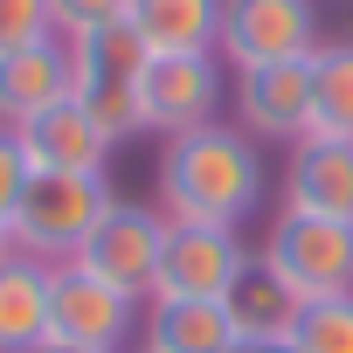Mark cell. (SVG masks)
<instances>
[{"instance_id": "9a60e30c", "label": "cell", "mask_w": 353, "mask_h": 353, "mask_svg": "<svg viewBox=\"0 0 353 353\" xmlns=\"http://www.w3.org/2000/svg\"><path fill=\"white\" fill-rule=\"evenodd\" d=\"M139 353H229V312L208 298H145L139 312Z\"/></svg>"}, {"instance_id": "ffe728a7", "label": "cell", "mask_w": 353, "mask_h": 353, "mask_svg": "<svg viewBox=\"0 0 353 353\" xmlns=\"http://www.w3.org/2000/svg\"><path fill=\"white\" fill-rule=\"evenodd\" d=\"M125 8H132V0H49L56 35H70V42L104 35V28H125Z\"/></svg>"}, {"instance_id": "5b68a950", "label": "cell", "mask_w": 353, "mask_h": 353, "mask_svg": "<svg viewBox=\"0 0 353 353\" xmlns=\"http://www.w3.org/2000/svg\"><path fill=\"white\" fill-rule=\"evenodd\" d=\"M305 305L312 298H339L353 291V222H325V215H277L263 229V250H256Z\"/></svg>"}, {"instance_id": "7c38bea8", "label": "cell", "mask_w": 353, "mask_h": 353, "mask_svg": "<svg viewBox=\"0 0 353 353\" xmlns=\"http://www.w3.org/2000/svg\"><path fill=\"white\" fill-rule=\"evenodd\" d=\"M70 77H77V56H70V35H49V42H28L14 56H0V125L21 132L28 118L56 111L70 97Z\"/></svg>"}, {"instance_id": "d4e9b609", "label": "cell", "mask_w": 353, "mask_h": 353, "mask_svg": "<svg viewBox=\"0 0 353 353\" xmlns=\"http://www.w3.org/2000/svg\"><path fill=\"white\" fill-rule=\"evenodd\" d=\"M132 353H139V346H132Z\"/></svg>"}, {"instance_id": "6da1fadb", "label": "cell", "mask_w": 353, "mask_h": 353, "mask_svg": "<svg viewBox=\"0 0 353 353\" xmlns=\"http://www.w3.org/2000/svg\"><path fill=\"white\" fill-rule=\"evenodd\" d=\"M263 208V152L243 125H201L159 145V215L166 222H208L243 229Z\"/></svg>"}, {"instance_id": "7402d4cb", "label": "cell", "mask_w": 353, "mask_h": 353, "mask_svg": "<svg viewBox=\"0 0 353 353\" xmlns=\"http://www.w3.org/2000/svg\"><path fill=\"white\" fill-rule=\"evenodd\" d=\"M28 181H35V166H28V152H21V132L0 125V222L14 215V201L28 194Z\"/></svg>"}, {"instance_id": "7a4b0ae2", "label": "cell", "mask_w": 353, "mask_h": 353, "mask_svg": "<svg viewBox=\"0 0 353 353\" xmlns=\"http://www.w3.org/2000/svg\"><path fill=\"white\" fill-rule=\"evenodd\" d=\"M111 201L118 194H111L104 173H35L28 194L8 215V236L35 263H77V250L90 243V229L104 222Z\"/></svg>"}, {"instance_id": "e0dca14e", "label": "cell", "mask_w": 353, "mask_h": 353, "mask_svg": "<svg viewBox=\"0 0 353 353\" xmlns=\"http://www.w3.org/2000/svg\"><path fill=\"white\" fill-rule=\"evenodd\" d=\"M125 28L145 56H181V49H215L222 0H132Z\"/></svg>"}, {"instance_id": "d6986e66", "label": "cell", "mask_w": 353, "mask_h": 353, "mask_svg": "<svg viewBox=\"0 0 353 353\" xmlns=\"http://www.w3.org/2000/svg\"><path fill=\"white\" fill-rule=\"evenodd\" d=\"M291 353H353V291L312 298L298 332H291Z\"/></svg>"}, {"instance_id": "8fae6325", "label": "cell", "mask_w": 353, "mask_h": 353, "mask_svg": "<svg viewBox=\"0 0 353 353\" xmlns=\"http://www.w3.org/2000/svg\"><path fill=\"white\" fill-rule=\"evenodd\" d=\"M284 208L291 215H325L353 222V139L305 132L284 159Z\"/></svg>"}, {"instance_id": "cb8c5ba5", "label": "cell", "mask_w": 353, "mask_h": 353, "mask_svg": "<svg viewBox=\"0 0 353 353\" xmlns=\"http://www.w3.org/2000/svg\"><path fill=\"white\" fill-rule=\"evenodd\" d=\"M0 256H14V236H8V222H0Z\"/></svg>"}, {"instance_id": "9c48e42d", "label": "cell", "mask_w": 353, "mask_h": 353, "mask_svg": "<svg viewBox=\"0 0 353 353\" xmlns=\"http://www.w3.org/2000/svg\"><path fill=\"white\" fill-rule=\"evenodd\" d=\"M159 250H166V215L145 208V201H111L104 222L90 229V243L77 250V263L132 298H152V277H159Z\"/></svg>"}, {"instance_id": "8992f818", "label": "cell", "mask_w": 353, "mask_h": 353, "mask_svg": "<svg viewBox=\"0 0 353 353\" xmlns=\"http://www.w3.org/2000/svg\"><path fill=\"white\" fill-rule=\"evenodd\" d=\"M77 56V77H70V97L111 132V145H125L139 125V70H145V49L132 42V28H104V35H83L70 42Z\"/></svg>"}, {"instance_id": "30bf717a", "label": "cell", "mask_w": 353, "mask_h": 353, "mask_svg": "<svg viewBox=\"0 0 353 353\" xmlns=\"http://www.w3.org/2000/svg\"><path fill=\"white\" fill-rule=\"evenodd\" d=\"M236 125L250 139L298 145L312 132V56L263 63V70H236Z\"/></svg>"}, {"instance_id": "2e32d148", "label": "cell", "mask_w": 353, "mask_h": 353, "mask_svg": "<svg viewBox=\"0 0 353 353\" xmlns=\"http://www.w3.org/2000/svg\"><path fill=\"white\" fill-rule=\"evenodd\" d=\"M49 277L56 263L35 256H0V353H42L49 332Z\"/></svg>"}, {"instance_id": "44dd1931", "label": "cell", "mask_w": 353, "mask_h": 353, "mask_svg": "<svg viewBox=\"0 0 353 353\" xmlns=\"http://www.w3.org/2000/svg\"><path fill=\"white\" fill-rule=\"evenodd\" d=\"M49 35H56L49 0H0V56H14L28 42H49Z\"/></svg>"}, {"instance_id": "ba28073f", "label": "cell", "mask_w": 353, "mask_h": 353, "mask_svg": "<svg viewBox=\"0 0 353 353\" xmlns=\"http://www.w3.org/2000/svg\"><path fill=\"white\" fill-rule=\"evenodd\" d=\"M250 270L243 229H208V222H166V250H159V277L152 298H208L222 305L229 284Z\"/></svg>"}, {"instance_id": "52a82bcc", "label": "cell", "mask_w": 353, "mask_h": 353, "mask_svg": "<svg viewBox=\"0 0 353 353\" xmlns=\"http://www.w3.org/2000/svg\"><path fill=\"white\" fill-rule=\"evenodd\" d=\"M319 49V0H222L215 56L229 70H263Z\"/></svg>"}, {"instance_id": "5bb4252c", "label": "cell", "mask_w": 353, "mask_h": 353, "mask_svg": "<svg viewBox=\"0 0 353 353\" xmlns=\"http://www.w3.org/2000/svg\"><path fill=\"white\" fill-rule=\"evenodd\" d=\"M222 312H229V332L236 339H270V346H291V332H298V319H305V298L263 263V256H250V270L229 284V298H222Z\"/></svg>"}, {"instance_id": "603a6c76", "label": "cell", "mask_w": 353, "mask_h": 353, "mask_svg": "<svg viewBox=\"0 0 353 353\" xmlns=\"http://www.w3.org/2000/svg\"><path fill=\"white\" fill-rule=\"evenodd\" d=\"M229 353H291V346H270V339H236Z\"/></svg>"}, {"instance_id": "3957f363", "label": "cell", "mask_w": 353, "mask_h": 353, "mask_svg": "<svg viewBox=\"0 0 353 353\" xmlns=\"http://www.w3.org/2000/svg\"><path fill=\"white\" fill-rule=\"evenodd\" d=\"M145 298L90 277L83 263H56L49 277V332L42 353H132Z\"/></svg>"}, {"instance_id": "ac0fdd59", "label": "cell", "mask_w": 353, "mask_h": 353, "mask_svg": "<svg viewBox=\"0 0 353 353\" xmlns=\"http://www.w3.org/2000/svg\"><path fill=\"white\" fill-rule=\"evenodd\" d=\"M312 132L353 139V42L312 49Z\"/></svg>"}, {"instance_id": "4fadbf2b", "label": "cell", "mask_w": 353, "mask_h": 353, "mask_svg": "<svg viewBox=\"0 0 353 353\" xmlns=\"http://www.w3.org/2000/svg\"><path fill=\"white\" fill-rule=\"evenodd\" d=\"M21 152H28L35 173H104L111 132H104L77 97H63L56 111H42V118L21 125Z\"/></svg>"}, {"instance_id": "277c9868", "label": "cell", "mask_w": 353, "mask_h": 353, "mask_svg": "<svg viewBox=\"0 0 353 353\" xmlns=\"http://www.w3.org/2000/svg\"><path fill=\"white\" fill-rule=\"evenodd\" d=\"M222 90H229V70H222V56H215V49L145 56V70H139V125H145V132H159V139L201 132V125H215Z\"/></svg>"}]
</instances>
